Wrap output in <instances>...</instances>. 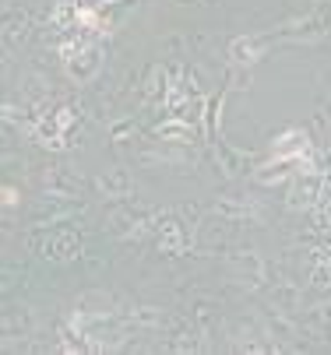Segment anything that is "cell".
I'll use <instances>...</instances> for the list:
<instances>
[{"mask_svg":"<svg viewBox=\"0 0 331 355\" xmlns=\"http://www.w3.org/2000/svg\"><path fill=\"white\" fill-rule=\"evenodd\" d=\"M42 190H46V197H74L78 193V180H71V176L53 169V173L42 176Z\"/></svg>","mask_w":331,"mask_h":355,"instance_id":"e0dca14e","label":"cell"},{"mask_svg":"<svg viewBox=\"0 0 331 355\" xmlns=\"http://www.w3.org/2000/svg\"><path fill=\"white\" fill-rule=\"evenodd\" d=\"M310 134L307 130H300V127H293V130H282L275 141H271V159H296V162H303L307 155H310Z\"/></svg>","mask_w":331,"mask_h":355,"instance_id":"52a82bcc","label":"cell"},{"mask_svg":"<svg viewBox=\"0 0 331 355\" xmlns=\"http://www.w3.org/2000/svg\"><path fill=\"white\" fill-rule=\"evenodd\" d=\"M261 327H264V338H268V345H271L275 352H278L282 345H289V341L296 338V327H293V320H289L286 313H282V310H278V313H271V317H264V324H261Z\"/></svg>","mask_w":331,"mask_h":355,"instance_id":"8fae6325","label":"cell"},{"mask_svg":"<svg viewBox=\"0 0 331 355\" xmlns=\"http://www.w3.org/2000/svg\"><path fill=\"white\" fill-rule=\"evenodd\" d=\"M60 57H64V71L74 85H92L103 74V46L92 39V35H78L71 42L60 46Z\"/></svg>","mask_w":331,"mask_h":355,"instance_id":"7a4b0ae2","label":"cell"},{"mask_svg":"<svg viewBox=\"0 0 331 355\" xmlns=\"http://www.w3.org/2000/svg\"><path fill=\"white\" fill-rule=\"evenodd\" d=\"M251 215H254V208L244 205V200H236V197H222L219 205H215V218L219 222H229V225H244Z\"/></svg>","mask_w":331,"mask_h":355,"instance_id":"7c38bea8","label":"cell"},{"mask_svg":"<svg viewBox=\"0 0 331 355\" xmlns=\"http://www.w3.org/2000/svg\"><path fill=\"white\" fill-rule=\"evenodd\" d=\"M289 166H300L296 159H271L268 166H261L254 176H257V183H264V187H275V183H282L286 176H293V169Z\"/></svg>","mask_w":331,"mask_h":355,"instance_id":"5bb4252c","label":"cell"},{"mask_svg":"<svg viewBox=\"0 0 331 355\" xmlns=\"http://www.w3.org/2000/svg\"><path fill=\"white\" fill-rule=\"evenodd\" d=\"M28 250L39 253V257H46V261L67 264L81 253V236L74 229H46V225H39L28 236Z\"/></svg>","mask_w":331,"mask_h":355,"instance_id":"3957f363","label":"cell"},{"mask_svg":"<svg viewBox=\"0 0 331 355\" xmlns=\"http://www.w3.org/2000/svg\"><path fill=\"white\" fill-rule=\"evenodd\" d=\"M155 246L162 250V253H183L187 250V236H183V225L180 222H173V218H159V225H155Z\"/></svg>","mask_w":331,"mask_h":355,"instance_id":"30bf717a","label":"cell"},{"mask_svg":"<svg viewBox=\"0 0 331 355\" xmlns=\"http://www.w3.org/2000/svg\"><path fill=\"white\" fill-rule=\"evenodd\" d=\"M96 190L106 200H124V197H130L134 183H130V173L127 169H106L103 176H96Z\"/></svg>","mask_w":331,"mask_h":355,"instance_id":"ba28073f","label":"cell"},{"mask_svg":"<svg viewBox=\"0 0 331 355\" xmlns=\"http://www.w3.org/2000/svg\"><path fill=\"white\" fill-rule=\"evenodd\" d=\"M28 39V15L18 8V11H11L8 8V15H4V42L8 46H22Z\"/></svg>","mask_w":331,"mask_h":355,"instance_id":"4fadbf2b","label":"cell"},{"mask_svg":"<svg viewBox=\"0 0 331 355\" xmlns=\"http://www.w3.org/2000/svg\"><path fill=\"white\" fill-rule=\"evenodd\" d=\"M169 348H173V352H201L205 345H201L198 331L187 327V331H180V334H176V341H169Z\"/></svg>","mask_w":331,"mask_h":355,"instance_id":"ffe728a7","label":"cell"},{"mask_svg":"<svg viewBox=\"0 0 331 355\" xmlns=\"http://www.w3.org/2000/svg\"><path fill=\"white\" fill-rule=\"evenodd\" d=\"M310 282H314L317 288H331V246H317V250H314Z\"/></svg>","mask_w":331,"mask_h":355,"instance_id":"9a60e30c","label":"cell"},{"mask_svg":"<svg viewBox=\"0 0 331 355\" xmlns=\"http://www.w3.org/2000/svg\"><path fill=\"white\" fill-rule=\"evenodd\" d=\"M18 205V190L15 187H4V208H15Z\"/></svg>","mask_w":331,"mask_h":355,"instance_id":"603a6c76","label":"cell"},{"mask_svg":"<svg viewBox=\"0 0 331 355\" xmlns=\"http://www.w3.org/2000/svg\"><path fill=\"white\" fill-rule=\"evenodd\" d=\"M74 127V106H60L57 113H46L35 127V141L42 148H53V151H64L67 148V134Z\"/></svg>","mask_w":331,"mask_h":355,"instance_id":"5b68a950","label":"cell"},{"mask_svg":"<svg viewBox=\"0 0 331 355\" xmlns=\"http://www.w3.org/2000/svg\"><path fill=\"white\" fill-rule=\"evenodd\" d=\"M155 134L166 137V141H194V137H198V130L187 123L183 116H169V120H162V123L155 127Z\"/></svg>","mask_w":331,"mask_h":355,"instance_id":"2e32d148","label":"cell"},{"mask_svg":"<svg viewBox=\"0 0 331 355\" xmlns=\"http://www.w3.org/2000/svg\"><path fill=\"white\" fill-rule=\"evenodd\" d=\"M130 324L148 327V331H159V327L169 324V313H166L162 306H137V310H130Z\"/></svg>","mask_w":331,"mask_h":355,"instance_id":"ac0fdd59","label":"cell"},{"mask_svg":"<svg viewBox=\"0 0 331 355\" xmlns=\"http://www.w3.org/2000/svg\"><path fill=\"white\" fill-rule=\"evenodd\" d=\"M71 331L81 334L92 352H117L127 345V327L113 317V310H74Z\"/></svg>","mask_w":331,"mask_h":355,"instance_id":"6da1fadb","label":"cell"},{"mask_svg":"<svg viewBox=\"0 0 331 355\" xmlns=\"http://www.w3.org/2000/svg\"><path fill=\"white\" fill-rule=\"evenodd\" d=\"M264 57V42L257 39V35H236L232 42H229V60L236 64V67H251V64H257Z\"/></svg>","mask_w":331,"mask_h":355,"instance_id":"9c48e42d","label":"cell"},{"mask_svg":"<svg viewBox=\"0 0 331 355\" xmlns=\"http://www.w3.org/2000/svg\"><path fill=\"white\" fill-rule=\"evenodd\" d=\"M303 166L331 180V151H314V148H310V155L303 159Z\"/></svg>","mask_w":331,"mask_h":355,"instance_id":"44dd1931","label":"cell"},{"mask_svg":"<svg viewBox=\"0 0 331 355\" xmlns=\"http://www.w3.org/2000/svg\"><path fill=\"white\" fill-rule=\"evenodd\" d=\"M229 271L232 278H240V285L257 288L264 282V261L257 250H240V253H229Z\"/></svg>","mask_w":331,"mask_h":355,"instance_id":"8992f818","label":"cell"},{"mask_svg":"<svg viewBox=\"0 0 331 355\" xmlns=\"http://www.w3.org/2000/svg\"><path fill=\"white\" fill-rule=\"evenodd\" d=\"M328 190H331L328 176H321V173H314V169H307V166H303L300 173H293V187H289V208H293V211H314Z\"/></svg>","mask_w":331,"mask_h":355,"instance_id":"277c9868","label":"cell"},{"mask_svg":"<svg viewBox=\"0 0 331 355\" xmlns=\"http://www.w3.org/2000/svg\"><path fill=\"white\" fill-rule=\"evenodd\" d=\"M124 134H130V123H117V127H113V141H120Z\"/></svg>","mask_w":331,"mask_h":355,"instance_id":"cb8c5ba5","label":"cell"},{"mask_svg":"<svg viewBox=\"0 0 331 355\" xmlns=\"http://www.w3.org/2000/svg\"><path fill=\"white\" fill-rule=\"evenodd\" d=\"M162 81H166L162 67H152V71H148V88H145V92H148V98H155V92L162 95Z\"/></svg>","mask_w":331,"mask_h":355,"instance_id":"7402d4cb","label":"cell"},{"mask_svg":"<svg viewBox=\"0 0 331 355\" xmlns=\"http://www.w3.org/2000/svg\"><path fill=\"white\" fill-rule=\"evenodd\" d=\"M296 302H300V292L293 288V285H275L271 288V310H282V313H289V310H296Z\"/></svg>","mask_w":331,"mask_h":355,"instance_id":"d6986e66","label":"cell"}]
</instances>
